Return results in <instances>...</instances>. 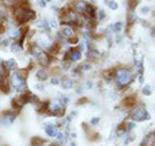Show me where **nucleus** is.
Returning a JSON list of instances; mask_svg holds the SVG:
<instances>
[{
	"mask_svg": "<svg viewBox=\"0 0 155 146\" xmlns=\"http://www.w3.org/2000/svg\"><path fill=\"white\" fill-rule=\"evenodd\" d=\"M134 78L136 76L133 75V72L130 71V67L128 69V67H125V66H120V67L116 66L113 81H114V84L116 87V89L124 91V89H127L130 84H132Z\"/></svg>",
	"mask_w": 155,
	"mask_h": 146,
	"instance_id": "nucleus-1",
	"label": "nucleus"
},
{
	"mask_svg": "<svg viewBox=\"0 0 155 146\" xmlns=\"http://www.w3.org/2000/svg\"><path fill=\"white\" fill-rule=\"evenodd\" d=\"M13 16L14 21L18 25H25V23L35 19V12L28 8L27 0H22V3H18L13 7Z\"/></svg>",
	"mask_w": 155,
	"mask_h": 146,
	"instance_id": "nucleus-2",
	"label": "nucleus"
},
{
	"mask_svg": "<svg viewBox=\"0 0 155 146\" xmlns=\"http://www.w3.org/2000/svg\"><path fill=\"white\" fill-rule=\"evenodd\" d=\"M27 76H28V70L27 69L14 70L12 72L11 78H9V85H11V88H13L17 92H21V93L27 91V83H26Z\"/></svg>",
	"mask_w": 155,
	"mask_h": 146,
	"instance_id": "nucleus-3",
	"label": "nucleus"
},
{
	"mask_svg": "<svg viewBox=\"0 0 155 146\" xmlns=\"http://www.w3.org/2000/svg\"><path fill=\"white\" fill-rule=\"evenodd\" d=\"M150 114L149 111L146 110V108H145L143 104H137L134 106L133 109L129 110V119L133 120V121H146V120H150Z\"/></svg>",
	"mask_w": 155,
	"mask_h": 146,
	"instance_id": "nucleus-4",
	"label": "nucleus"
},
{
	"mask_svg": "<svg viewBox=\"0 0 155 146\" xmlns=\"http://www.w3.org/2000/svg\"><path fill=\"white\" fill-rule=\"evenodd\" d=\"M66 113V108L65 105L61 104L60 100H52L48 101V106H47V114L51 116H58V118H62Z\"/></svg>",
	"mask_w": 155,
	"mask_h": 146,
	"instance_id": "nucleus-5",
	"label": "nucleus"
},
{
	"mask_svg": "<svg viewBox=\"0 0 155 146\" xmlns=\"http://www.w3.org/2000/svg\"><path fill=\"white\" fill-rule=\"evenodd\" d=\"M81 58H83V53H81L76 47L70 48L69 51L65 52L64 55V61H67L70 64H74V62H80Z\"/></svg>",
	"mask_w": 155,
	"mask_h": 146,
	"instance_id": "nucleus-6",
	"label": "nucleus"
},
{
	"mask_svg": "<svg viewBox=\"0 0 155 146\" xmlns=\"http://www.w3.org/2000/svg\"><path fill=\"white\" fill-rule=\"evenodd\" d=\"M36 58V62H38V65L41 67V69H45V67H49L51 64H52V60H53V57H51L49 55H48V52L47 51H41L39 55L35 57Z\"/></svg>",
	"mask_w": 155,
	"mask_h": 146,
	"instance_id": "nucleus-7",
	"label": "nucleus"
},
{
	"mask_svg": "<svg viewBox=\"0 0 155 146\" xmlns=\"http://www.w3.org/2000/svg\"><path fill=\"white\" fill-rule=\"evenodd\" d=\"M136 105H137V97H136L134 95H128V96H125L122 101H120L119 109L130 110V109H133Z\"/></svg>",
	"mask_w": 155,
	"mask_h": 146,
	"instance_id": "nucleus-8",
	"label": "nucleus"
},
{
	"mask_svg": "<svg viewBox=\"0 0 155 146\" xmlns=\"http://www.w3.org/2000/svg\"><path fill=\"white\" fill-rule=\"evenodd\" d=\"M60 34L62 35V38H65L66 40H69L72 36L76 35L75 32V27L71 25H67V23H60Z\"/></svg>",
	"mask_w": 155,
	"mask_h": 146,
	"instance_id": "nucleus-9",
	"label": "nucleus"
},
{
	"mask_svg": "<svg viewBox=\"0 0 155 146\" xmlns=\"http://www.w3.org/2000/svg\"><path fill=\"white\" fill-rule=\"evenodd\" d=\"M17 118V111H5L2 116H0V124L2 125H11Z\"/></svg>",
	"mask_w": 155,
	"mask_h": 146,
	"instance_id": "nucleus-10",
	"label": "nucleus"
},
{
	"mask_svg": "<svg viewBox=\"0 0 155 146\" xmlns=\"http://www.w3.org/2000/svg\"><path fill=\"white\" fill-rule=\"evenodd\" d=\"M74 11L79 14V16H84L85 14V11H87V7H88V3L85 0H75L74 3L70 5Z\"/></svg>",
	"mask_w": 155,
	"mask_h": 146,
	"instance_id": "nucleus-11",
	"label": "nucleus"
},
{
	"mask_svg": "<svg viewBox=\"0 0 155 146\" xmlns=\"http://www.w3.org/2000/svg\"><path fill=\"white\" fill-rule=\"evenodd\" d=\"M83 128L85 131V134H87V138H88L89 141H92V142H94V141L100 140V134L96 132V131H93L91 127H88L85 123H83Z\"/></svg>",
	"mask_w": 155,
	"mask_h": 146,
	"instance_id": "nucleus-12",
	"label": "nucleus"
},
{
	"mask_svg": "<svg viewBox=\"0 0 155 146\" xmlns=\"http://www.w3.org/2000/svg\"><path fill=\"white\" fill-rule=\"evenodd\" d=\"M27 104L26 102V100H25V97H23L22 95H19V96H17L16 98H14L13 101H12V105H13V109L16 110V111H18L19 109H22L23 106H25Z\"/></svg>",
	"mask_w": 155,
	"mask_h": 146,
	"instance_id": "nucleus-13",
	"label": "nucleus"
},
{
	"mask_svg": "<svg viewBox=\"0 0 155 146\" xmlns=\"http://www.w3.org/2000/svg\"><path fill=\"white\" fill-rule=\"evenodd\" d=\"M44 131L48 137H56V133H57V127L54 124H51V123H47L44 125Z\"/></svg>",
	"mask_w": 155,
	"mask_h": 146,
	"instance_id": "nucleus-14",
	"label": "nucleus"
},
{
	"mask_svg": "<svg viewBox=\"0 0 155 146\" xmlns=\"http://www.w3.org/2000/svg\"><path fill=\"white\" fill-rule=\"evenodd\" d=\"M140 146H154V132H150L145 136Z\"/></svg>",
	"mask_w": 155,
	"mask_h": 146,
	"instance_id": "nucleus-15",
	"label": "nucleus"
},
{
	"mask_svg": "<svg viewBox=\"0 0 155 146\" xmlns=\"http://www.w3.org/2000/svg\"><path fill=\"white\" fill-rule=\"evenodd\" d=\"M35 76H36V79H38V80L45 81L48 78H49V72H48L45 69H39V70L35 71Z\"/></svg>",
	"mask_w": 155,
	"mask_h": 146,
	"instance_id": "nucleus-16",
	"label": "nucleus"
},
{
	"mask_svg": "<svg viewBox=\"0 0 155 146\" xmlns=\"http://www.w3.org/2000/svg\"><path fill=\"white\" fill-rule=\"evenodd\" d=\"M115 70H116V66L115 67H110V69L102 71V78L106 81H111L114 79V74H115Z\"/></svg>",
	"mask_w": 155,
	"mask_h": 146,
	"instance_id": "nucleus-17",
	"label": "nucleus"
},
{
	"mask_svg": "<svg viewBox=\"0 0 155 146\" xmlns=\"http://www.w3.org/2000/svg\"><path fill=\"white\" fill-rule=\"evenodd\" d=\"M61 87L64 89H71L72 87H74V80L69 76H64L61 79Z\"/></svg>",
	"mask_w": 155,
	"mask_h": 146,
	"instance_id": "nucleus-18",
	"label": "nucleus"
},
{
	"mask_svg": "<svg viewBox=\"0 0 155 146\" xmlns=\"http://www.w3.org/2000/svg\"><path fill=\"white\" fill-rule=\"evenodd\" d=\"M4 67H5L7 71H14L17 69V62L16 60H13V58H9L8 61L4 62Z\"/></svg>",
	"mask_w": 155,
	"mask_h": 146,
	"instance_id": "nucleus-19",
	"label": "nucleus"
},
{
	"mask_svg": "<svg viewBox=\"0 0 155 146\" xmlns=\"http://www.w3.org/2000/svg\"><path fill=\"white\" fill-rule=\"evenodd\" d=\"M136 21H137V16L134 14V12L133 11H128V14H127V26L130 27Z\"/></svg>",
	"mask_w": 155,
	"mask_h": 146,
	"instance_id": "nucleus-20",
	"label": "nucleus"
},
{
	"mask_svg": "<svg viewBox=\"0 0 155 146\" xmlns=\"http://www.w3.org/2000/svg\"><path fill=\"white\" fill-rule=\"evenodd\" d=\"M123 124H124V128H125V131H127L128 133H129V132H132V131L136 128V121L130 120V119L124 120V121H123Z\"/></svg>",
	"mask_w": 155,
	"mask_h": 146,
	"instance_id": "nucleus-21",
	"label": "nucleus"
},
{
	"mask_svg": "<svg viewBox=\"0 0 155 146\" xmlns=\"http://www.w3.org/2000/svg\"><path fill=\"white\" fill-rule=\"evenodd\" d=\"M111 28H113L114 34H119V32H122V31H123V28H124V22H122V21L115 22L114 25H111Z\"/></svg>",
	"mask_w": 155,
	"mask_h": 146,
	"instance_id": "nucleus-22",
	"label": "nucleus"
},
{
	"mask_svg": "<svg viewBox=\"0 0 155 146\" xmlns=\"http://www.w3.org/2000/svg\"><path fill=\"white\" fill-rule=\"evenodd\" d=\"M134 66H138V67H143V56L141 53H136L134 55V62H133Z\"/></svg>",
	"mask_w": 155,
	"mask_h": 146,
	"instance_id": "nucleus-23",
	"label": "nucleus"
},
{
	"mask_svg": "<svg viewBox=\"0 0 155 146\" xmlns=\"http://www.w3.org/2000/svg\"><path fill=\"white\" fill-rule=\"evenodd\" d=\"M79 70H80V72L83 74V72H87V71H89L91 69H92V62H89V61H87V62H83V64H80L79 66Z\"/></svg>",
	"mask_w": 155,
	"mask_h": 146,
	"instance_id": "nucleus-24",
	"label": "nucleus"
},
{
	"mask_svg": "<svg viewBox=\"0 0 155 146\" xmlns=\"http://www.w3.org/2000/svg\"><path fill=\"white\" fill-rule=\"evenodd\" d=\"M105 19H106V12L104 11L102 8L97 9V22H98V23H102Z\"/></svg>",
	"mask_w": 155,
	"mask_h": 146,
	"instance_id": "nucleus-25",
	"label": "nucleus"
},
{
	"mask_svg": "<svg viewBox=\"0 0 155 146\" xmlns=\"http://www.w3.org/2000/svg\"><path fill=\"white\" fill-rule=\"evenodd\" d=\"M124 137H125V138H124V141H123L124 145H129L130 142H133V141L136 140V134H134V133H132V132H129V133L125 134Z\"/></svg>",
	"mask_w": 155,
	"mask_h": 146,
	"instance_id": "nucleus-26",
	"label": "nucleus"
},
{
	"mask_svg": "<svg viewBox=\"0 0 155 146\" xmlns=\"http://www.w3.org/2000/svg\"><path fill=\"white\" fill-rule=\"evenodd\" d=\"M44 145H45V141L40 137H38V136L31 140V146H44Z\"/></svg>",
	"mask_w": 155,
	"mask_h": 146,
	"instance_id": "nucleus-27",
	"label": "nucleus"
},
{
	"mask_svg": "<svg viewBox=\"0 0 155 146\" xmlns=\"http://www.w3.org/2000/svg\"><path fill=\"white\" fill-rule=\"evenodd\" d=\"M11 51L13 53H19V52L22 51V45L19 44L18 41H13L12 44H11Z\"/></svg>",
	"mask_w": 155,
	"mask_h": 146,
	"instance_id": "nucleus-28",
	"label": "nucleus"
},
{
	"mask_svg": "<svg viewBox=\"0 0 155 146\" xmlns=\"http://www.w3.org/2000/svg\"><path fill=\"white\" fill-rule=\"evenodd\" d=\"M4 79H7V70L4 67V64L0 61V81H3Z\"/></svg>",
	"mask_w": 155,
	"mask_h": 146,
	"instance_id": "nucleus-29",
	"label": "nucleus"
},
{
	"mask_svg": "<svg viewBox=\"0 0 155 146\" xmlns=\"http://www.w3.org/2000/svg\"><path fill=\"white\" fill-rule=\"evenodd\" d=\"M138 3H140V0H128V11L134 12V9L137 8Z\"/></svg>",
	"mask_w": 155,
	"mask_h": 146,
	"instance_id": "nucleus-30",
	"label": "nucleus"
},
{
	"mask_svg": "<svg viewBox=\"0 0 155 146\" xmlns=\"http://www.w3.org/2000/svg\"><path fill=\"white\" fill-rule=\"evenodd\" d=\"M48 22H49V27L51 28H54V30H57V28L60 27V21H58L57 18H52Z\"/></svg>",
	"mask_w": 155,
	"mask_h": 146,
	"instance_id": "nucleus-31",
	"label": "nucleus"
},
{
	"mask_svg": "<svg viewBox=\"0 0 155 146\" xmlns=\"http://www.w3.org/2000/svg\"><path fill=\"white\" fill-rule=\"evenodd\" d=\"M151 92H153V89H151V87H150L149 84L147 85H143L142 89H141V93L143 96H150V95H151Z\"/></svg>",
	"mask_w": 155,
	"mask_h": 146,
	"instance_id": "nucleus-32",
	"label": "nucleus"
},
{
	"mask_svg": "<svg viewBox=\"0 0 155 146\" xmlns=\"http://www.w3.org/2000/svg\"><path fill=\"white\" fill-rule=\"evenodd\" d=\"M51 84L52 85H58V84H61V79L58 76H52L51 78Z\"/></svg>",
	"mask_w": 155,
	"mask_h": 146,
	"instance_id": "nucleus-33",
	"label": "nucleus"
},
{
	"mask_svg": "<svg viewBox=\"0 0 155 146\" xmlns=\"http://www.w3.org/2000/svg\"><path fill=\"white\" fill-rule=\"evenodd\" d=\"M107 5H109V8L111 9V11H116V9H118V3H116L115 0H111Z\"/></svg>",
	"mask_w": 155,
	"mask_h": 146,
	"instance_id": "nucleus-34",
	"label": "nucleus"
},
{
	"mask_svg": "<svg viewBox=\"0 0 155 146\" xmlns=\"http://www.w3.org/2000/svg\"><path fill=\"white\" fill-rule=\"evenodd\" d=\"M58 100H60V101H61V104H62V105H65V106L69 104V101H70V98H69L67 96H60V98H58Z\"/></svg>",
	"mask_w": 155,
	"mask_h": 146,
	"instance_id": "nucleus-35",
	"label": "nucleus"
},
{
	"mask_svg": "<svg viewBox=\"0 0 155 146\" xmlns=\"http://www.w3.org/2000/svg\"><path fill=\"white\" fill-rule=\"evenodd\" d=\"M83 104H88V98H87V97H81V98H79L76 102V105H83Z\"/></svg>",
	"mask_w": 155,
	"mask_h": 146,
	"instance_id": "nucleus-36",
	"label": "nucleus"
},
{
	"mask_svg": "<svg viewBox=\"0 0 155 146\" xmlns=\"http://www.w3.org/2000/svg\"><path fill=\"white\" fill-rule=\"evenodd\" d=\"M100 116H96V118H92L91 119V125H97V124H98L100 123Z\"/></svg>",
	"mask_w": 155,
	"mask_h": 146,
	"instance_id": "nucleus-37",
	"label": "nucleus"
},
{
	"mask_svg": "<svg viewBox=\"0 0 155 146\" xmlns=\"http://www.w3.org/2000/svg\"><path fill=\"white\" fill-rule=\"evenodd\" d=\"M83 88H84V89H92V88H93V83H92L91 80L85 81V84H84Z\"/></svg>",
	"mask_w": 155,
	"mask_h": 146,
	"instance_id": "nucleus-38",
	"label": "nucleus"
},
{
	"mask_svg": "<svg viewBox=\"0 0 155 146\" xmlns=\"http://www.w3.org/2000/svg\"><path fill=\"white\" fill-rule=\"evenodd\" d=\"M150 12V8L149 7H142L141 9H140V13L141 14H147Z\"/></svg>",
	"mask_w": 155,
	"mask_h": 146,
	"instance_id": "nucleus-39",
	"label": "nucleus"
},
{
	"mask_svg": "<svg viewBox=\"0 0 155 146\" xmlns=\"http://www.w3.org/2000/svg\"><path fill=\"white\" fill-rule=\"evenodd\" d=\"M36 3H38V5L40 7V8H44L47 5V2L45 0H36Z\"/></svg>",
	"mask_w": 155,
	"mask_h": 146,
	"instance_id": "nucleus-40",
	"label": "nucleus"
},
{
	"mask_svg": "<svg viewBox=\"0 0 155 146\" xmlns=\"http://www.w3.org/2000/svg\"><path fill=\"white\" fill-rule=\"evenodd\" d=\"M143 74H141V75H138L137 76V81H138V84H143Z\"/></svg>",
	"mask_w": 155,
	"mask_h": 146,
	"instance_id": "nucleus-41",
	"label": "nucleus"
},
{
	"mask_svg": "<svg viewBox=\"0 0 155 146\" xmlns=\"http://www.w3.org/2000/svg\"><path fill=\"white\" fill-rule=\"evenodd\" d=\"M83 91H84V88H83V87H78V88H76V93L78 95H81V93H83Z\"/></svg>",
	"mask_w": 155,
	"mask_h": 146,
	"instance_id": "nucleus-42",
	"label": "nucleus"
},
{
	"mask_svg": "<svg viewBox=\"0 0 155 146\" xmlns=\"http://www.w3.org/2000/svg\"><path fill=\"white\" fill-rule=\"evenodd\" d=\"M151 35H153V36H155V26L151 28Z\"/></svg>",
	"mask_w": 155,
	"mask_h": 146,
	"instance_id": "nucleus-43",
	"label": "nucleus"
},
{
	"mask_svg": "<svg viewBox=\"0 0 155 146\" xmlns=\"http://www.w3.org/2000/svg\"><path fill=\"white\" fill-rule=\"evenodd\" d=\"M70 136H71V137H72V138H75V137H76V133H74V132H72V133H71Z\"/></svg>",
	"mask_w": 155,
	"mask_h": 146,
	"instance_id": "nucleus-44",
	"label": "nucleus"
},
{
	"mask_svg": "<svg viewBox=\"0 0 155 146\" xmlns=\"http://www.w3.org/2000/svg\"><path fill=\"white\" fill-rule=\"evenodd\" d=\"M70 146H78V145H76L75 142H71V144H70Z\"/></svg>",
	"mask_w": 155,
	"mask_h": 146,
	"instance_id": "nucleus-45",
	"label": "nucleus"
},
{
	"mask_svg": "<svg viewBox=\"0 0 155 146\" xmlns=\"http://www.w3.org/2000/svg\"><path fill=\"white\" fill-rule=\"evenodd\" d=\"M49 146H60L58 144H52V145H49Z\"/></svg>",
	"mask_w": 155,
	"mask_h": 146,
	"instance_id": "nucleus-46",
	"label": "nucleus"
},
{
	"mask_svg": "<svg viewBox=\"0 0 155 146\" xmlns=\"http://www.w3.org/2000/svg\"><path fill=\"white\" fill-rule=\"evenodd\" d=\"M45 2H47V3H49V2H52V0H45Z\"/></svg>",
	"mask_w": 155,
	"mask_h": 146,
	"instance_id": "nucleus-47",
	"label": "nucleus"
}]
</instances>
